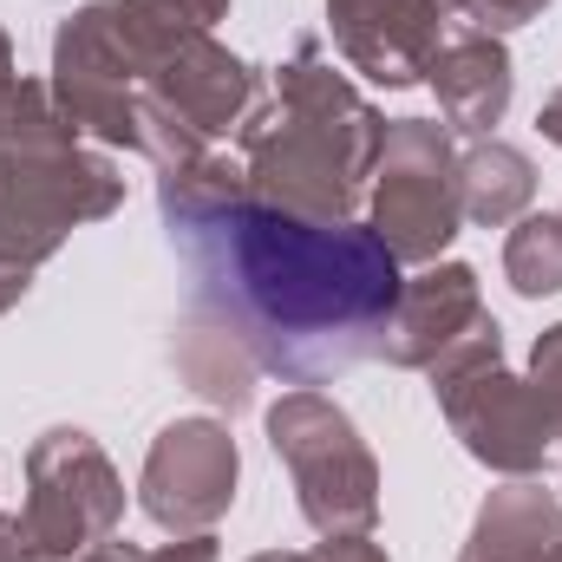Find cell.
I'll use <instances>...</instances> for the list:
<instances>
[{"mask_svg": "<svg viewBox=\"0 0 562 562\" xmlns=\"http://www.w3.org/2000/svg\"><path fill=\"white\" fill-rule=\"evenodd\" d=\"M170 243L190 276V314L223 327L256 373L334 386L360 360H380L406 276L367 216L307 223L243 196L216 216L177 223Z\"/></svg>", "mask_w": 562, "mask_h": 562, "instance_id": "obj_1", "label": "cell"}, {"mask_svg": "<svg viewBox=\"0 0 562 562\" xmlns=\"http://www.w3.org/2000/svg\"><path fill=\"white\" fill-rule=\"evenodd\" d=\"M386 125L347 72L321 53V40H301L276 72V92L256 105V119L236 132L249 196L276 203L307 223H353L367 177L380 164Z\"/></svg>", "mask_w": 562, "mask_h": 562, "instance_id": "obj_2", "label": "cell"}, {"mask_svg": "<svg viewBox=\"0 0 562 562\" xmlns=\"http://www.w3.org/2000/svg\"><path fill=\"white\" fill-rule=\"evenodd\" d=\"M119 203V157L66 125L46 79H20L0 119V262L40 269L66 249L79 223H105Z\"/></svg>", "mask_w": 562, "mask_h": 562, "instance_id": "obj_3", "label": "cell"}, {"mask_svg": "<svg viewBox=\"0 0 562 562\" xmlns=\"http://www.w3.org/2000/svg\"><path fill=\"white\" fill-rule=\"evenodd\" d=\"M431 400L451 425V438L497 477H537L557 451V419L543 406V393L530 386V373L504 367V334L484 314L477 327H464L431 367Z\"/></svg>", "mask_w": 562, "mask_h": 562, "instance_id": "obj_4", "label": "cell"}, {"mask_svg": "<svg viewBox=\"0 0 562 562\" xmlns=\"http://www.w3.org/2000/svg\"><path fill=\"white\" fill-rule=\"evenodd\" d=\"M269 451L281 458L307 530L373 537L380 524V458L321 386H288L269 406Z\"/></svg>", "mask_w": 562, "mask_h": 562, "instance_id": "obj_5", "label": "cell"}, {"mask_svg": "<svg viewBox=\"0 0 562 562\" xmlns=\"http://www.w3.org/2000/svg\"><path fill=\"white\" fill-rule=\"evenodd\" d=\"M125 524V477L105 445L79 425H53L26 445V504L20 537L33 562H79L86 550L112 543Z\"/></svg>", "mask_w": 562, "mask_h": 562, "instance_id": "obj_6", "label": "cell"}, {"mask_svg": "<svg viewBox=\"0 0 562 562\" xmlns=\"http://www.w3.org/2000/svg\"><path fill=\"white\" fill-rule=\"evenodd\" d=\"M367 223L393 249L400 269L445 262V249L464 229V203H458V144L438 119H393L386 125Z\"/></svg>", "mask_w": 562, "mask_h": 562, "instance_id": "obj_7", "label": "cell"}, {"mask_svg": "<svg viewBox=\"0 0 562 562\" xmlns=\"http://www.w3.org/2000/svg\"><path fill=\"white\" fill-rule=\"evenodd\" d=\"M243 484V451L223 419H170L138 471V510L164 537H210Z\"/></svg>", "mask_w": 562, "mask_h": 562, "instance_id": "obj_8", "label": "cell"}, {"mask_svg": "<svg viewBox=\"0 0 562 562\" xmlns=\"http://www.w3.org/2000/svg\"><path fill=\"white\" fill-rule=\"evenodd\" d=\"M445 26H451V13L438 0H327V33H334L340 59L386 92L425 86V72L445 46Z\"/></svg>", "mask_w": 562, "mask_h": 562, "instance_id": "obj_9", "label": "cell"}, {"mask_svg": "<svg viewBox=\"0 0 562 562\" xmlns=\"http://www.w3.org/2000/svg\"><path fill=\"white\" fill-rule=\"evenodd\" d=\"M150 92L190 125V132H203V138H236L249 119H256V105H262V72L243 59V53H229L216 33H196V40H183L157 72H150Z\"/></svg>", "mask_w": 562, "mask_h": 562, "instance_id": "obj_10", "label": "cell"}, {"mask_svg": "<svg viewBox=\"0 0 562 562\" xmlns=\"http://www.w3.org/2000/svg\"><path fill=\"white\" fill-rule=\"evenodd\" d=\"M491 307H484V288H477L471 262H425L419 276H406V288H400V307H393V321L380 334V360L406 367V373H425Z\"/></svg>", "mask_w": 562, "mask_h": 562, "instance_id": "obj_11", "label": "cell"}, {"mask_svg": "<svg viewBox=\"0 0 562 562\" xmlns=\"http://www.w3.org/2000/svg\"><path fill=\"white\" fill-rule=\"evenodd\" d=\"M425 86L438 92V119L451 138H497L504 112H510V92H517V66H510V46L497 33H458L438 46Z\"/></svg>", "mask_w": 562, "mask_h": 562, "instance_id": "obj_12", "label": "cell"}, {"mask_svg": "<svg viewBox=\"0 0 562 562\" xmlns=\"http://www.w3.org/2000/svg\"><path fill=\"white\" fill-rule=\"evenodd\" d=\"M557 537H562V497L543 477H510L477 504L458 562H550Z\"/></svg>", "mask_w": 562, "mask_h": 562, "instance_id": "obj_13", "label": "cell"}, {"mask_svg": "<svg viewBox=\"0 0 562 562\" xmlns=\"http://www.w3.org/2000/svg\"><path fill=\"white\" fill-rule=\"evenodd\" d=\"M458 203H464V223H477V229H504V223L530 216V203H537L530 150L504 138H477L471 150H458Z\"/></svg>", "mask_w": 562, "mask_h": 562, "instance_id": "obj_14", "label": "cell"}, {"mask_svg": "<svg viewBox=\"0 0 562 562\" xmlns=\"http://www.w3.org/2000/svg\"><path fill=\"white\" fill-rule=\"evenodd\" d=\"M177 367H183V380H190L210 406H223V413H243V406L256 400V360H249L223 327H210L203 314H183Z\"/></svg>", "mask_w": 562, "mask_h": 562, "instance_id": "obj_15", "label": "cell"}, {"mask_svg": "<svg viewBox=\"0 0 562 562\" xmlns=\"http://www.w3.org/2000/svg\"><path fill=\"white\" fill-rule=\"evenodd\" d=\"M243 196H249V170H243V157H229V150H203V157L183 164V170H157L164 229L196 223V216H216V210H229V203H243Z\"/></svg>", "mask_w": 562, "mask_h": 562, "instance_id": "obj_16", "label": "cell"}, {"mask_svg": "<svg viewBox=\"0 0 562 562\" xmlns=\"http://www.w3.org/2000/svg\"><path fill=\"white\" fill-rule=\"evenodd\" d=\"M504 276L524 301H543V294H562V210L550 216H517L510 236H504Z\"/></svg>", "mask_w": 562, "mask_h": 562, "instance_id": "obj_17", "label": "cell"}, {"mask_svg": "<svg viewBox=\"0 0 562 562\" xmlns=\"http://www.w3.org/2000/svg\"><path fill=\"white\" fill-rule=\"evenodd\" d=\"M530 386L543 393V406H550V419H557V438H562V321L543 327L537 347H530Z\"/></svg>", "mask_w": 562, "mask_h": 562, "instance_id": "obj_18", "label": "cell"}, {"mask_svg": "<svg viewBox=\"0 0 562 562\" xmlns=\"http://www.w3.org/2000/svg\"><path fill=\"white\" fill-rule=\"evenodd\" d=\"M550 0H464V20L477 26V33H517V26H530L537 13H543Z\"/></svg>", "mask_w": 562, "mask_h": 562, "instance_id": "obj_19", "label": "cell"}, {"mask_svg": "<svg viewBox=\"0 0 562 562\" xmlns=\"http://www.w3.org/2000/svg\"><path fill=\"white\" fill-rule=\"evenodd\" d=\"M307 562H386V550L373 543V537H321Z\"/></svg>", "mask_w": 562, "mask_h": 562, "instance_id": "obj_20", "label": "cell"}, {"mask_svg": "<svg viewBox=\"0 0 562 562\" xmlns=\"http://www.w3.org/2000/svg\"><path fill=\"white\" fill-rule=\"evenodd\" d=\"M150 562H216V537H177V543L150 550Z\"/></svg>", "mask_w": 562, "mask_h": 562, "instance_id": "obj_21", "label": "cell"}, {"mask_svg": "<svg viewBox=\"0 0 562 562\" xmlns=\"http://www.w3.org/2000/svg\"><path fill=\"white\" fill-rule=\"evenodd\" d=\"M20 66H13V40H7V26H0V119H7V105H13V92H20Z\"/></svg>", "mask_w": 562, "mask_h": 562, "instance_id": "obj_22", "label": "cell"}, {"mask_svg": "<svg viewBox=\"0 0 562 562\" xmlns=\"http://www.w3.org/2000/svg\"><path fill=\"white\" fill-rule=\"evenodd\" d=\"M26 288H33V269L0 262V314H7V307H20V301H26Z\"/></svg>", "mask_w": 562, "mask_h": 562, "instance_id": "obj_23", "label": "cell"}, {"mask_svg": "<svg viewBox=\"0 0 562 562\" xmlns=\"http://www.w3.org/2000/svg\"><path fill=\"white\" fill-rule=\"evenodd\" d=\"M0 562H33L26 537H20V517H0Z\"/></svg>", "mask_w": 562, "mask_h": 562, "instance_id": "obj_24", "label": "cell"}, {"mask_svg": "<svg viewBox=\"0 0 562 562\" xmlns=\"http://www.w3.org/2000/svg\"><path fill=\"white\" fill-rule=\"evenodd\" d=\"M79 562H150V550H138V543H119V537H112V543H99V550H86Z\"/></svg>", "mask_w": 562, "mask_h": 562, "instance_id": "obj_25", "label": "cell"}, {"mask_svg": "<svg viewBox=\"0 0 562 562\" xmlns=\"http://www.w3.org/2000/svg\"><path fill=\"white\" fill-rule=\"evenodd\" d=\"M537 132H543V138L562 150V92H550V99H543V112H537Z\"/></svg>", "mask_w": 562, "mask_h": 562, "instance_id": "obj_26", "label": "cell"}, {"mask_svg": "<svg viewBox=\"0 0 562 562\" xmlns=\"http://www.w3.org/2000/svg\"><path fill=\"white\" fill-rule=\"evenodd\" d=\"M177 7H183V13H190L196 26H216V20L229 13V0H177Z\"/></svg>", "mask_w": 562, "mask_h": 562, "instance_id": "obj_27", "label": "cell"}, {"mask_svg": "<svg viewBox=\"0 0 562 562\" xmlns=\"http://www.w3.org/2000/svg\"><path fill=\"white\" fill-rule=\"evenodd\" d=\"M249 562H307V557H294V550H262V557H249Z\"/></svg>", "mask_w": 562, "mask_h": 562, "instance_id": "obj_28", "label": "cell"}, {"mask_svg": "<svg viewBox=\"0 0 562 562\" xmlns=\"http://www.w3.org/2000/svg\"><path fill=\"white\" fill-rule=\"evenodd\" d=\"M438 7H445V13H451V20H464V0H438Z\"/></svg>", "mask_w": 562, "mask_h": 562, "instance_id": "obj_29", "label": "cell"}, {"mask_svg": "<svg viewBox=\"0 0 562 562\" xmlns=\"http://www.w3.org/2000/svg\"><path fill=\"white\" fill-rule=\"evenodd\" d=\"M550 562H562V537H557V550H550Z\"/></svg>", "mask_w": 562, "mask_h": 562, "instance_id": "obj_30", "label": "cell"}, {"mask_svg": "<svg viewBox=\"0 0 562 562\" xmlns=\"http://www.w3.org/2000/svg\"><path fill=\"white\" fill-rule=\"evenodd\" d=\"M557 445H562V438H557Z\"/></svg>", "mask_w": 562, "mask_h": 562, "instance_id": "obj_31", "label": "cell"}]
</instances>
